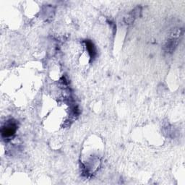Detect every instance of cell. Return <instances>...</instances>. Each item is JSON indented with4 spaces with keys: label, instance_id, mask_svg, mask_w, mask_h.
I'll list each match as a JSON object with an SVG mask.
<instances>
[{
    "label": "cell",
    "instance_id": "6da1fadb",
    "mask_svg": "<svg viewBox=\"0 0 185 185\" xmlns=\"http://www.w3.org/2000/svg\"><path fill=\"white\" fill-rule=\"evenodd\" d=\"M15 132V126L14 124H9L7 127H4L2 130V134L5 137L11 136Z\"/></svg>",
    "mask_w": 185,
    "mask_h": 185
},
{
    "label": "cell",
    "instance_id": "7a4b0ae2",
    "mask_svg": "<svg viewBox=\"0 0 185 185\" xmlns=\"http://www.w3.org/2000/svg\"><path fill=\"white\" fill-rule=\"evenodd\" d=\"M87 48H88V51H89L91 57L92 58L94 57L95 53V48H94L93 46V44H92L91 42H88V43H87Z\"/></svg>",
    "mask_w": 185,
    "mask_h": 185
}]
</instances>
